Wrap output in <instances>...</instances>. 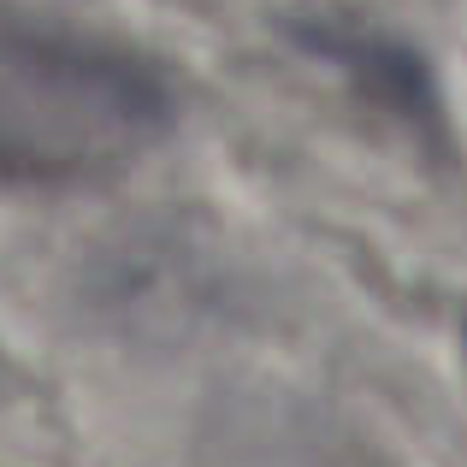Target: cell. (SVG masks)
I'll list each match as a JSON object with an SVG mask.
<instances>
[{
  "instance_id": "2",
  "label": "cell",
  "mask_w": 467,
  "mask_h": 467,
  "mask_svg": "<svg viewBox=\"0 0 467 467\" xmlns=\"http://www.w3.org/2000/svg\"><path fill=\"white\" fill-rule=\"evenodd\" d=\"M302 36H308L302 42L308 54L331 59L379 107H390L409 125H438V83L402 36H385L379 24H355V18H314Z\"/></svg>"
},
{
  "instance_id": "1",
  "label": "cell",
  "mask_w": 467,
  "mask_h": 467,
  "mask_svg": "<svg viewBox=\"0 0 467 467\" xmlns=\"http://www.w3.org/2000/svg\"><path fill=\"white\" fill-rule=\"evenodd\" d=\"M178 130V78L149 47L59 12L0 6V190H83Z\"/></svg>"
}]
</instances>
